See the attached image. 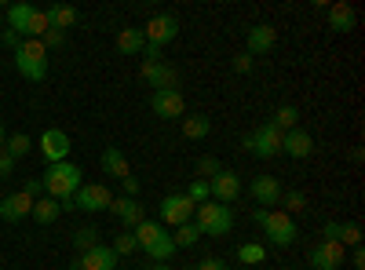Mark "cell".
Returning a JSON list of instances; mask_svg holds the SVG:
<instances>
[{"instance_id":"8","label":"cell","mask_w":365,"mask_h":270,"mask_svg":"<svg viewBox=\"0 0 365 270\" xmlns=\"http://www.w3.org/2000/svg\"><path fill=\"white\" fill-rule=\"evenodd\" d=\"M194 201L187 197V194H168L165 201H161V227L168 230V227H182V223H190L194 219Z\"/></svg>"},{"instance_id":"24","label":"cell","mask_w":365,"mask_h":270,"mask_svg":"<svg viewBox=\"0 0 365 270\" xmlns=\"http://www.w3.org/2000/svg\"><path fill=\"white\" fill-rule=\"evenodd\" d=\"M48 22H51V29L66 33V29H73V26L81 22V15H77V8H70V4H51V8H48Z\"/></svg>"},{"instance_id":"46","label":"cell","mask_w":365,"mask_h":270,"mask_svg":"<svg viewBox=\"0 0 365 270\" xmlns=\"http://www.w3.org/2000/svg\"><path fill=\"white\" fill-rule=\"evenodd\" d=\"M351 263H354V270H365V252H361V245L354 249V256H351Z\"/></svg>"},{"instance_id":"44","label":"cell","mask_w":365,"mask_h":270,"mask_svg":"<svg viewBox=\"0 0 365 270\" xmlns=\"http://www.w3.org/2000/svg\"><path fill=\"white\" fill-rule=\"evenodd\" d=\"M120 187H125V197H139V179H135V175L120 179Z\"/></svg>"},{"instance_id":"17","label":"cell","mask_w":365,"mask_h":270,"mask_svg":"<svg viewBox=\"0 0 365 270\" xmlns=\"http://www.w3.org/2000/svg\"><path fill=\"white\" fill-rule=\"evenodd\" d=\"M274 44H278V33H274V26H267V22H256V26L249 29V37H245V51H249L252 58L274 51Z\"/></svg>"},{"instance_id":"13","label":"cell","mask_w":365,"mask_h":270,"mask_svg":"<svg viewBox=\"0 0 365 270\" xmlns=\"http://www.w3.org/2000/svg\"><path fill=\"white\" fill-rule=\"evenodd\" d=\"M70 150H73V142H70V135H66L63 128H48V132L41 135V154H44L48 165L66 161V157H70Z\"/></svg>"},{"instance_id":"36","label":"cell","mask_w":365,"mask_h":270,"mask_svg":"<svg viewBox=\"0 0 365 270\" xmlns=\"http://www.w3.org/2000/svg\"><path fill=\"white\" fill-rule=\"evenodd\" d=\"M194 172H197V179H216L220 172H223V165H220V157H212V154H205V157H197V165H194Z\"/></svg>"},{"instance_id":"29","label":"cell","mask_w":365,"mask_h":270,"mask_svg":"<svg viewBox=\"0 0 365 270\" xmlns=\"http://www.w3.org/2000/svg\"><path fill=\"white\" fill-rule=\"evenodd\" d=\"M212 132V121L205 113H194V117H182V135L187 139H205Z\"/></svg>"},{"instance_id":"4","label":"cell","mask_w":365,"mask_h":270,"mask_svg":"<svg viewBox=\"0 0 365 270\" xmlns=\"http://www.w3.org/2000/svg\"><path fill=\"white\" fill-rule=\"evenodd\" d=\"M194 216H197V230L208 234V237H227L234 230V212H230V204H220V201H205L194 208Z\"/></svg>"},{"instance_id":"1","label":"cell","mask_w":365,"mask_h":270,"mask_svg":"<svg viewBox=\"0 0 365 270\" xmlns=\"http://www.w3.org/2000/svg\"><path fill=\"white\" fill-rule=\"evenodd\" d=\"M81 165H70V161H58V165H48V172L41 175V187L48 197H55L58 204H66L77 190H81Z\"/></svg>"},{"instance_id":"34","label":"cell","mask_w":365,"mask_h":270,"mask_svg":"<svg viewBox=\"0 0 365 270\" xmlns=\"http://www.w3.org/2000/svg\"><path fill=\"white\" fill-rule=\"evenodd\" d=\"M197 237H201V230H197V227H194V219H190V223L175 227L172 242H175V249H190V245H197Z\"/></svg>"},{"instance_id":"5","label":"cell","mask_w":365,"mask_h":270,"mask_svg":"<svg viewBox=\"0 0 365 270\" xmlns=\"http://www.w3.org/2000/svg\"><path fill=\"white\" fill-rule=\"evenodd\" d=\"M241 146H245L249 150V154H256V157H278L282 154V132L278 128H274L270 121L267 125H259V128H252L245 139H241Z\"/></svg>"},{"instance_id":"41","label":"cell","mask_w":365,"mask_h":270,"mask_svg":"<svg viewBox=\"0 0 365 270\" xmlns=\"http://www.w3.org/2000/svg\"><path fill=\"white\" fill-rule=\"evenodd\" d=\"M22 194H26V197H34V201H37V197H44L41 179H26V183H22Z\"/></svg>"},{"instance_id":"31","label":"cell","mask_w":365,"mask_h":270,"mask_svg":"<svg viewBox=\"0 0 365 270\" xmlns=\"http://www.w3.org/2000/svg\"><path fill=\"white\" fill-rule=\"evenodd\" d=\"M29 150H34V139H29L26 132H19V135H8V142H4V154L11 157V161H19V157H26Z\"/></svg>"},{"instance_id":"50","label":"cell","mask_w":365,"mask_h":270,"mask_svg":"<svg viewBox=\"0 0 365 270\" xmlns=\"http://www.w3.org/2000/svg\"><path fill=\"white\" fill-rule=\"evenodd\" d=\"M70 270H81V266H77V259H73V263H70Z\"/></svg>"},{"instance_id":"33","label":"cell","mask_w":365,"mask_h":270,"mask_svg":"<svg viewBox=\"0 0 365 270\" xmlns=\"http://www.w3.org/2000/svg\"><path fill=\"white\" fill-rule=\"evenodd\" d=\"M96 245H103L96 227H77V230H73V249H77V252H88V249H96Z\"/></svg>"},{"instance_id":"28","label":"cell","mask_w":365,"mask_h":270,"mask_svg":"<svg viewBox=\"0 0 365 270\" xmlns=\"http://www.w3.org/2000/svg\"><path fill=\"white\" fill-rule=\"evenodd\" d=\"M51 29V22H48V11L44 8H34V15H29V26H26V33H22V41H41L44 33Z\"/></svg>"},{"instance_id":"19","label":"cell","mask_w":365,"mask_h":270,"mask_svg":"<svg viewBox=\"0 0 365 270\" xmlns=\"http://www.w3.org/2000/svg\"><path fill=\"white\" fill-rule=\"evenodd\" d=\"M29 212H34V197H26L22 190L19 194H8L4 201H0V219H4V223H19Z\"/></svg>"},{"instance_id":"43","label":"cell","mask_w":365,"mask_h":270,"mask_svg":"<svg viewBox=\"0 0 365 270\" xmlns=\"http://www.w3.org/2000/svg\"><path fill=\"white\" fill-rule=\"evenodd\" d=\"M11 172H15V161L0 150V179H11Z\"/></svg>"},{"instance_id":"9","label":"cell","mask_w":365,"mask_h":270,"mask_svg":"<svg viewBox=\"0 0 365 270\" xmlns=\"http://www.w3.org/2000/svg\"><path fill=\"white\" fill-rule=\"evenodd\" d=\"M347 263V249L332 237H322V242L311 249V266L314 270H340Z\"/></svg>"},{"instance_id":"18","label":"cell","mask_w":365,"mask_h":270,"mask_svg":"<svg viewBox=\"0 0 365 270\" xmlns=\"http://www.w3.org/2000/svg\"><path fill=\"white\" fill-rule=\"evenodd\" d=\"M110 212L125 223V230H135L146 216H143V204H139V197H113V204H110Z\"/></svg>"},{"instance_id":"42","label":"cell","mask_w":365,"mask_h":270,"mask_svg":"<svg viewBox=\"0 0 365 270\" xmlns=\"http://www.w3.org/2000/svg\"><path fill=\"white\" fill-rule=\"evenodd\" d=\"M234 70H237V73H249V70H252V55H249V51H237V55H234Z\"/></svg>"},{"instance_id":"47","label":"cell","mask_w":365,"mask_h":270,"mask_svg":"<svg viewBox=\"0 0 365 270\" xmlns=\"http://www.w3.org/2000/svg\"><path fill=\"white\" fill-rule=\"evenodd\" d=\"M4 142H8V132H4V121H0V150H4Z\"/></svg>"},{"instance_id":"22","label":"cell","mask_w":365,"mask_h":270,"mask_svg":"<svg viewBox=\"0 0 365 270\" xmlns=\"http://www.w3.org/2000/svg\"><path fill=\"white\" fill-rule=\"evenodd\" d=\"M143 252H146L150 259H154V263H168V259L175 256V242H172V234L161 227L154 237H150V245H146Z\"/></svg>"},{"instance_id":"11","label":"cell","mask_w":365,"mask_h":270,"mask_svg":"<svg viewBox=\"0 0 365 270\" xmlns=\"http://www.w3.org/2000/svg\"><path fill=\"white\" fill-rule=\"evenodd\" d=\"M241 190H245V187H241V175L230 172V168H223L216 179H208V197L220 201V204H234Z\"/></svg>"},{"instance_id":"7","label":"cell","mask_w":365,"mask_h":270,"mask_svg":"<svg viewBox=\"0 0 365 270\" xmlns=\"http://www.w3.org/2000/svg\"><path fill=\"white\" fill-rule=\"evenodd\" d=\"M143 37H146V44H154V48H161L165 51V44H172L175 37H179V19L175 15H168V11H161V15H154L146 26H143Z\"/></svg>"},{"instance_id":"20","label":"cell","mask_w":365,"mask_h":270,"mask_svg":"<svg viewBox=\"0 0 365 270\" xmlns=\"http://www.w3.org/2000/svg\"><path fill=\"white\" fill-rule=\"evenodd\" d=\"M354 22H358V11L347 4V0L329 4V29H332V33H351Z\"/></svg>"},{"instance_id":"21","label":"cell","mask_w":365,"mask_h":270,"mask_svg":"<svg viewBox=\"0 0 365 270\" xmlns=\"http://www.w3.org/2000/svg\"><path fill=\"white\" fill-rule=\"evenodd\" d=\"M322 237H332V242H340L344 249H347V245H351V249L361 245V230H358V223H325V227H322Z\"/></svg>"},{"instance_id":"12","label":"cell","mask_w":365,"mask_h":270,"mask_svg":"<svg viewBox=\"0 0 365 270\" xmlns=\"http://www.w3.org/2000/svg\"><path fill=\"white\" fill-rule=\"evenodd\" d=\"M150 110H154L161 121H179V117L187 113V99L179 95V88H168V92L150 95Z\"/></svg>"},{"instance_id":"48","label":"cell","mask_w":365,"mask_h":270,"mask_svg":"<svg viewBox=\"0 0 365 270\" xmlns=\"http://www.w3.org/2000/svg\"><path fill=\"white\" fill-rule=\"evenodd\" d=\"M150 270H172V266H165V263H158V266H150Z\"/></svg>"},{"instance_id":"10","label":"cell","mask_w":365,"mask_h":270,"mask_svg":"<svg viewBox=\"0 0 365 270\" xmlns=\"http://www.w3.org/2000/svg\"><path fill=\"white\" fill-rule=\"evenodd\" d=\"M139 77L154 88V92H168V88H179V70L175 66H168L165 58L161 63H143L139 66Z\"/></svg>"},{"instance_id":"37","label":"cell","mask_w":365,"mask_h":270,"mask_svg":"<svg viewBox=\"0 0 365 270\" xmlns=\"http://www.w3.org/2000/svg\"><path fill=\"white\" fill-rule=\"evenodd\" d=\"M110 249H113L117 256H132V252L139 249V242H135V234H132V230H125V234H117V237H113V245H110Z\"/></svg>"},{"instance_id":"39","label":"cell","mask_w":365,"mask_h":270,"mask_svg":"<svg viewBox=\"0 0 365 270\" xmlns=\"http://www.w3.org/2000/svg\"><path fill=\"white\" fill-rule=\"evenodd\" d=\"M41 44H44L48 51H51V48H63V44H66V33H58V29H48V33L41 37Z\"/></svg>"},{"instance_id":"30","label":"cell","mask_w":365,"mask_h":270,"mask_svg":"<svg viewBox=\"0 0 365 270\" xmlns=\"http://www.w3.org/2000/svg\"><path fill=\"white\" fill-rule=\"evenodd\" d=\"M270 125L278 128L282 135L292 132V128L299 125V110H296V106H278V110H274V121H270Z\"/></svg>"},{"instance_id":"25","label":"cell","mask_w":365,"mask_h":270,"mask_svg":"<svg viewBox=\"0 0 365 270\" xmlns=\"http://www.w3.org/2000/svg\"><path fill=\"white\" fill-rule=\"evenodd\" d=\"M146 48V37H143V29L135 26H125V29H117V51L120 55H139Z\"/></svg>"},{"instance_id":"40","label":"cell","mask_w":365,"mask_h":270,"mask_svg":"<svg viewBox=\"0 0 365 270\" xmlns=\"http://www.w3.org/2000/svg\"><path fill=\"white\" fill-rule=\"evenodd\" d=\"M194 270H230V266H227V259H220V256H208V259L194 263Z\"/></svg>"},{"instance_id":"27","label":"cell","mask_w":365,"mask_h":270,"mask_svg":"<svg viewBox=\"0 0 365 270\" xmlns=\"http://www.w3.org/2000/svg\"><path fill=\"white\" fill-rule=\"evenodd\" d=\"M29 15H34V4H11L8 11H4V19H8V26H11V33H26V26H29Z\"/></svg>"},{"instance_id":"35","label":"cell","mask_w":365,"mask_h":270,"mask_svg":"<svg viewBox=\"0 0 365 270\" xmlns=\"http://www.w3.org/2000/svg\"><path fill=\"white\" fill-rule=\"evenodd\" d=\"M282 212L285 216H296V212H303V208H307V197H303L299 190H282Z\"/></svg>"},{"instance_id":"49","label":"cell","mask_w":365,"mask_h":270,"mask_svg":"<svg viewBox=\"0 0 365 270\" xmlns=\"http://www.w3.org/2000/svg\"><path fill=\"white\" fill-rule=\"evenodd\" d=\"M0 29H4V8H0Z\"/></svg>"},{"instance_id":"14","label":"cell","mask_w":365,"mask_h":270,"mask_svg":"<svg viewBox=\"0 0 365 270\" xmlns=\"http://www.w3.org/2000/svg\"><path fill=\"white\" fill-rule=\"evenodd\" d=\"M249 194L256 201V208H274L282 201V183L274 175H256L252 183H249Z\"/></svg>"},{"instance_id":"15","label":"cell","mask_w":365,"mask_h":270,"mask_svg":"<svg viewBox=\"0 0 365 270\" xmlns=\"http://www.w3.org/2000/svg\"><path fill=\"white\" fill-rule=\"evenodd\" d=\"M282 154H285V157H296V161L311 157V154H314V135L303 132V128L285 132V135H282Z\"/></svg>"},{"instance_id":"26","label":"cell","mask_w":365,"mask_h":270,"mask_svg":"<svg viewBox=\"0 0 365 270\" xmlns=\"http://www.w3.org/2000/svg\"><path fill=\"white\" fill-rule=\"evenodd\" d=\"M29 216H34L41 227H51L58 216H63V204H58L55 197H48V194H44V197H37V201H34V212H29Z\"/></svg>"},{"instance_id":"45","label":"cell","mask_w":365,"mask_h":270,"mask_svg":"<svg viewBox=\"0 0 365 270\" xmlns=\"http://www.w3.org/2000/svg\"><path fill=\"white\" fill-rule=\"evenodd\" d=\"M0 41H4V44H8L11 51H15V48L22 44V37H19V33H11V29H4V33H0Z\"/></svg>"},{"instance_id":"6","label":"cell","mask_w":365,"mask_h":270,"mask_svg":"<svg viewBox=\"0 0 365 270\" xmlns=\"http://www.w3.org/2000/svg\"><path fill=\"white\" fill-rule=\"evenodd\" d=\"M110 204H113V194L103 183H81V190L70 201L73 212H103V208H110Z\"/></svg>"},{"instance_id":"16","label":"cell","mask_w":365,"mask_h":270,"mask_svg":"<svg viewBox=\"0 0 365 270\" xmlns=\"http://www.w3.org/2000/svg\"><path fill=\"white\" fill-rule=\"evenodd\" d=\"M117 259L120 256L110 245H96V249H88V252L77 256V266L81 270H117Z\"/></svg>"},{"instance_id":"38","label":"cell","mask_w":365,"mask_h":270,"mask_svg":"<svg viewBox=\"0 0 365 270\" xmlns=\"http://www.w3.org/2000/svg\"><path fill=\"white\" fill-rule=\"evenodd\" d=\"M187 197H190L194 204H205V201H212V197H208V183H205V179H194V183H190V190H187Z\"/></svg>"},{"instance_id":"23","label":"cell","mask_w":365,"mask_h":270,"mask_svg":"<svg viewBox=\"0 0 365 270\" xmlns=\"http://www.w3.org/2000/svg\"><path fill=\"white\" fill-rule=\"evenodd\" d=\"M99 165H103V172H106V175H113V179H128V175H132V168H128V157L120 154L117 146H106V150H103Z\"/></svg>"},{"instance_id":"2","label":"cell","mask_w":365,"mask_h":270,"mask_svg":"<svg viewBox=\"0 0 365 270\" xmlns=\"http://www.w3.org/2000/svg\"><path fill=\"white\" fill-rule=\"evenodd\" d=\"M252 219L263 227V234H267V242L270 245H278V249H289V245H296V219L292 216H285L282 208H252Z\"/></svg>"},{"instance_id":"32","label":"cell","mask_w":365,"mask_h":270,"mask_svg":"<svg viewBox=\"0 0 365 270\" xmlns=\"http://www.w3.org/2000/svg\"><path fill=\"white\" fill-rule=\"evenodd\" d=\"M267 259V249L259 242H245V245H237V263H249V266H259Z\"/></svg>"},{"instance_id":"3","label":"cell","mask_w":365,"mask_h":270,"mask_svg":"<svg viewBox=\"0 0 365 270\" xmlns=\"http://www.w3.org/2000/svg\"><path fill=\"white\" fill-rule=\"evenodd\" d=\"M48 48L41 44V41H22L19 48H15V70L26 77V81H34V84H41L44 77H48Z\"/></svg>"}]
</instances>
